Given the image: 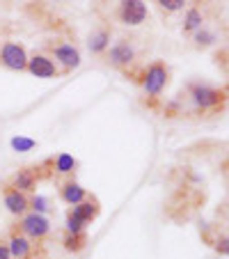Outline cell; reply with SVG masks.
Here are the masks:
<instances>
[{
  "mask_svg": "<svg viewBox=\"0 0 229 259\" xmlns=\"http://www.w3.org/2000/svg\"><path fill=\"white\" fill-rule=\"evenodd\" d=\"M167 80H170V69H167L165 62L156 60V62H151L149 67H145V71H142V76H140L142 92L151 99L158 97V94L165 90Z\"/></svg>",
  "mask_w": 229,
  "mask_h": 259,
  "instance_id": "1",
  "label": "cell"
},
{
  "mask_svg": "<svg viewBox=\"0 0 229 259\" xmlns=\"http://www.w3.org/2000/svg\"><path fill=\"white\" fill-rule=\"evenodd\" d=\"M46 51H49L46 55L58 64V69L62 71V76L80 67V51L73 44H67V41H53V44H49Z\"/></svg>",
  "mask_w": 229,
  "mask_h": 259,
  "instance_id": "2",
  "label": "cell"
},
{
  "mask_svg": "<svg viewBox=\"0 0 229 259\" xmlns=\"http://www.w3.org/2000/svg\"><path fill=\"white\" fill-rule=\"evenodd\" d=\"M188 97L193 99V103H195L200 110H215V108L222 106V101H224V92H220V90L211 88V85H204V83H190Z\"/></svg>",
  "mask_w": 229,
  "mask_h": 259,
  "instance_id": "3",
  "label": "cell"
},
{
  "mask_svg": "<svg viewBox=\"0 0 229 259\" xmlns=\"http://www.w3.org/2000/svg\"><path fill=\"white\" fill-rule=\"evenodd\" d=\"M16 227H19L21 234L28 236L32 243H39V241H44L46 236L51 234L49 218H46V215H41V213H34V211H32V213H25Z\"/></svg>",
  "mask_w": 229,
  "mask_h": 259,
  "instance_id": "4",
  "label": "cell"
},
{
  "mask_svg": "<svg viewBox=\"0 0 229 259\" xmlns=\"http://www.w3.org/2000/svg\"><path fill=\"white\" fill-rule=\"evenodd\" d=\"M0 64L12 71H25L28 67V51L23 44H16V41H5L0 46Z\"/></svg>",
  "mask_w": 229,
  "mask_h": 259,
  "instance_id": "5",
  "label": "cell"
},
{
  "mask_svg": "<svg viewBox=\"0 0 229 259\" xmlns=\"http://www.w3.org/2000/svg\"><path fill=\"white\" fill-rule=\"evenodd\" d=\"M108 64H112L115 69H128L135 62V46L131 39H119L115 46L106 51Z\"/></svg>",
  "mask_w": 229,
  "mask_h": 259,
  "instance_id": "6",
  "label": "cell"
},
{
  "mask_svg": "<svg viewBox=\"0 0 229 259\" xmlns=\"http://www.w3.org/2000/svg\"><path fill=\"white\" fill-rule=\"evenodd\" d=\"M25 71H30L32 76H37V78H60V76H62L58 64L46 53L28 55V67H25Z\"/></svg>",
  "mask_w": 229,
  "mask_h": 259,
  "instance_id": "7",
  "label": "cell"
},
{
  "mask_svg": "<svg viewBox=\"0 0 229 259\" xmlns=\"http://www.w3.org/2000/svg\"><path fill=\"white\" fill-rule=\"evenodd\" d=\"M7 248H10L12 259H37L34 257V254H37V243H32L28 236L21 234L19 227H14V230L10 232Z\"/></svg>",
  "mask_w": 229,
  "mask_h": 259,
  "instance_id": "8",
  "label": "cell"
},
{
  "mask_svg": "<svg viewBox=\"0 0 229 259\" xmlns=\"http://www.w3.org/2000/svg\"><path fill=\"white\" fill-rule=\"evenodd\" d=\"M39 175H37V170L34 167H21V170H16L14 175L10 177V181H7L5 186L14 188V191L19 193H25V195H30V193L37 191V184H39Z\"/></svg>",
  "mask_w": 229,
  "mask_h": 259,
  "instance_id": "9",
  "label": "cell"
},
{
  "mask_svg": "<svg viewBox=\"0 0 229 259\" xmlns=\"http://www.w3.org/2000/svg\"><path fill=\"white\" fill-rule=\"evenodd\" d=\"M117 19L124 25H140L147 19V5L140 0H126V3H119L117 7Z\"/></svg>",
  "mask_w": 229,
  "mask_h": 259,
  "instance_id": "10",
  "label": "cell"
},
{
  "mask_svg": "<svg viewBox=\"0 0 229 259\" xmlns=\"http://www.w3.org/2000/svg\"><path fill=\"white\" fill-rule=\"evenodd\" d=\"M3 202H5L7 211L19 215V218L30 213V195H25V193H19V191H14V188L5 186L3 188Z\"/></svg>",
  "mask_w": 229,
  "mask_h": 259,
  "instance_id": "11",
  "label": "cell"
},
{
  "mask_svg": "<svg viewBox=\"0 0 229 259\" xmlns=\"http://www.w3.org/2000/svg\"><path fill=\"white\" fill-rule=\"evenodd\" d=\"M87 197H89V193L80 186L78 181L67 179V181H62V184H60V200H62L64 204H69V206L83 204Z\"/></svg>",
  "mask_w": 229,
  "mask_h": 259,
  "instance_id": "12",
  "label": "cell"
},
{
  "mask_svg": "<svg viewBox=\"0 0 229 259\" xmlns=\"http://www.w3.org/2000/svg\"><path fill=\"white\" fill-rule=\"evenodd\" d=\"M49 170H51V177H67V179H73V172L78 167V161L71 156V154H58V156L49 158Z\"/></svg>",
  "mask_w": 229,
  "mask_h": 259,
  "instance_id": "13",
  "label": "cell"
},
{
  "mask_svg": "<svg viewBox=\"0 0 229 259\" xmlns=\"http://www.w3.org/2000/svg\"><path fill=\"white\" fill-rule=\"evenodd\" d=\"M99 213H101V206H99V202L94 200V197H87L83 204H76V206H71V209H69V215L78 218L83 225H89L92 220H97Z\"/></svg>",
  "mask_w": 229,
  "mask_h": 259,
  "instance_id": "14",
  "label": "cell"
},
{
  "mask_svg": "<svg viewBox=\"0 0 229 259\" xmlns=\"http://www.w3.org/2000/svg\"><path fill=\"white\" fill-rule=\"evenodd\" d=\"M200 28H204V12H202V7L193 5V7H188V10H186L181 30H184V34L193 37V34H195Z\"/></svg>",
  "mask_w": 229,
  "mask_h": 259,
  "instance_id": "15",
  "label": "cell"
},
{
  "mask_svg": "<svg viewBox=\"0 0 229 259\" xmlns=\"http://www.w3.org/2000/svg\"><path fill=\"white\" fill-rule=\"evenodd\" d=\"M110 34L112 30L108 28V25H101V28H97L92 34H89V51H92L94 55H103L108 49H110Z\"/></svg>",
  "mask_w": 229,
  "mask_h": 259,
  "instance_id": "16",
  "label": "cell"
},
{
  "mask_svg": "<svg viewBox=\"0 0 229 259\" xmlns=\"http://www.w3.org/2000/svg\"><path fill=\"white\" fill-rule=\"evenodd\" d=\"M62 243L69 252H80V250H85V245H87V234H69L67 232Z\"/></svg>",
  "mask_w": 229,
  "mask_h": 259,
  "instance_id": "17",
  "label": "cell"
},
{
  "mask_svg": "<svg viewBox=\"0 0 229 259\" xmlns=\"http://www.w3.org/2000/svg\"><path fill=\"white\" fill-rule=\"evenodd\" d=\"M193 41H195L197 49H206V46H211L215 41V34L211 32L209 28H200L195 34H193Z\"/></svg>",
  "mask_w": 229,
  "mask_h": 259,
  "instance_id": "18",
  "label": "cell"
},
{
  "mask_svg": "<svg viewBox=\"0 0 229 259\" xmlns=\"http://www.w3.org/2000/svg\"><path fill=\"white\" fill-rule=\"evenodd\" d=\"M156 5H158V10H161V12L172 14V12H184L188 3H186V0H158Z\"/></svg>",
  "mask_w": 229,
  "mask_h": 259,
  "instance_id": "19",
  "label": "cell"
},
{
  "mask_svg": "<svg viewBox=\"0 0 229 259\" xmlns=\"http://www.w3.org/2000/svg\"><path fill=\"white\" fill-rule=\"evenodd\" d=\"M10 145H12V149H16V152H30V149H34V147H37V140L19 136V138H12Z\"/></svg>",
  "mask_w": 229,
  "mask_h": 259,
  "instance_id": "20",
  "label": "cell"
},
{
  "mask_svg": "<svg viewBox=\"0 0 229 259\" xmlns=\"http://www.w3.org/2000/svg\"><path fill=\"white\" fill-rule=\"evenodd\" d=\"M215 250H218V252L222 254V257L227 254V239H224V236H222V239L215 241Z\"/></svg>",
  "mask_w": 229,
  "mask_h": 259,
  "instance_id": "21",
  "label": "cell"
},
{
  "mask_svg": "<svg viewBox=\"0 0 229 259\" xmlns=\"http://www.w3.org/2000/svg\"><path fill=\"white\" fill-rule=\"evenodd\" d=\"M0 259H12L10 248H7V243H5V241H0Z\"/></svg>",
  "mask_w": 229,
  "mask_h": 259,
  "instance_id": "22",
  "label": "cell"
}]
</instances>
